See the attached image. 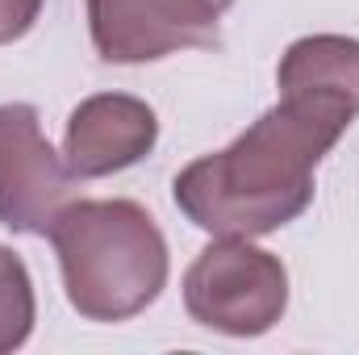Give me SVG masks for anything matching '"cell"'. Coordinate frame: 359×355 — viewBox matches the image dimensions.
Masks as SVG:
<instances>
[{
  "instance_id": "obj_1",
  "label": "cell",
  "mask_w": 359,
  "mask_h": 355,
  "mask_svg": "<svg viewBox=\"0 0 359 355\" xmlns=\"http://www.w3.org/2000/svg\"><path fill=\"white\" fill-rule=\"evenodd\" d=\"M351 117L355 109L339 96L284 92L243 138L180 172V213L217 239H259L297 222L313 201V168Z\"/></svg>"
},
{
  "instance_id": "obj_2",
  "label": "cell",
  "mask_w": 359,
  "mask_h": 355,
  "mask_svg": "<svg viewBox=\"0 0 359 355\" xmlns=\"http://www.w3.org/2000/svg\"><path fill=\"white\" fill-rule=\"evenodd\" d=\"M50 243L67 301L88 322H126L168 284V243L138 201H72L55 217Z\"/></svg>"
},
{
  "instance_id": "obj_3",
  "label": "cell",
  "mask_w": 359,
  "mask_h": 355,
  "mask_svg": "<svg viewBox=\"0 0 359 355\" xmlns=\"http://www.w3.org/2000/svg\"><path fill=\"white\" fill-rule=\"evenodd\" d=\"M188 314L222 335L255 339L268 335L288 305V272L251 239H222L205 247L184 276Z\"/></svg>"
},
{
  "instance_id": "obj_4",
  "label": "cell",
  "mask_w": 359,
  "mask_h": 355,
  "mask_svg": "<svg viewBox=\"0 0 359 355\" xmlns=\"http://www.w3.org/2000/svg\"><path fill=\"white\" fill-rule=\"evenodd\" d=\"M76 172L55 155L34 105H0V226L17 234H50L72 205Z\"/></svg>"
},
{
  "instance_id": "obj_5",
  "label": "cell",
  "mask_w": 359,
  "mask_h": 355,
  "mask_svg": "<svg viewBox=\"0 0 359 355\" xmlns=\"http://www.w3.org/2000/svg\"><path fill=\"white\" fill-rule=\"evenodd\" d=\"M234 0H88L92 46L104 63H155L188 46H217Z\"/></svg>"
},
{
  "instance_id": "obj_6",
  "label": "cell",
  "mask_w": 359,
  "mask_h": 355,
  "mask_svg": "<svg viewBox=\"0 0 359 355\" xmlns=\"http://www.w3.org/2000/svg\"><path fill=\"white\" fill-rule=\"evenodd\" d=\"M155 138H159V117L147 100L121 96V92H100L72 113L63 159L80 180L113 176V172H126L138 159H147Z\"/></svg>"
},
{
  "instance_id": "obj_7",
  "label": "cell",
  "mask_w": 359,
  "mask_h": 355,
  "mask_svg": "<svg viewBox=\"0 0 359 355\" xmlns=\"http://www.w3.org/2000/svg\"><path fill=\"white\" fill-rule=\"evenodd\" d=\"M280 92H326L355 109L359 117V42L339 34H313L284 51Z\"/></svg>"
},
{
  "instance_id": "obj_8",
  "label": "cell",
  "mask_w": 359,
  "mask_h": 355,
  "mask_svg": "<svg viewBox=\"0 0 359 355\" xmlns=\"http://www.w3.org/2000/svg\"><path fill=\"white\" fill-rule=\"evenodd\" d=\"M34 330V280L25 264L0 247V355L17 351Z\"/></svg>"
},
{
  "instance_id": "obj_9",
  "label": "cell",
  "mask_w": 359,
  "mask_h": 355,
  "mask_svg": "<svg viewBox=\"0 0 359 355\" xmlns=\"http://www.w3.org/2000/svg\"><path fill=\"white\" fill-rule=\"evenodd\" d=\"M38 13H42V0H0V46L25 38Z\"/></svg>"
}]
</instances>
